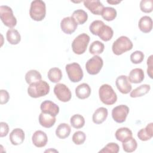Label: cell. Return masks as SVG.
<instances>
[{"label":"cell","mask_w":153,"mask_h":153,"mask_svg":"<svg viewBox=\"0 0 153 153\" xmlns=\"http://www.w3.org/2000/svg\"><path fill=\"white\" fill-rule=\"evenodd\" d=\"M120 150L119 145L114 142H111L108 143L105 147L102 148L99 152L104 153H118Z\"/></svg>","instance_id":"obj_35"},{"label":"cell","mask_w":153,"mask_h":153,"mask_svg":"<svg viewBox=\"0 0 153 153\" xmlns=\"http://www.w3.org/2000/svg\"><path fill=\"white\" fill-rule=\"evenodd\" d=\"M56 121V117L41 112L39 115V123L45 128H50L54 126Z\"/></svg>","instance_id":"obj_22"},{"label":"cell","mask_w":153,"mask_h":153,"mask_svg":"<svg viewBox=\"0 0 153 153\" xmlns=\"http://www.w3.org/2000/svg\"><path fill=\"white\" fill-rule=\"evenodd\" d=\"M78 25H83L88 19L87 13L83 10L78 9L75 10L71 16Z\"/></svg>","instance_id":"obj_27"},{"label":"cell","mask_w":153,"mask_h":153,"mask_svg":"<svg viewBox=\"0 0 153 153\" xmlns=\"http://www.w3.org/2000/svg\"><path fill=\"white\" fill-rule=\"evenodd\" d=\"M145 55L143 52L141 51H135L132 53L130 55V61L134 64H139L144 59Z\"/></svg>","instance_id":"obj_38"},{"label":"cell","mask_w":153,"mask_h":153,"mask_svg":"<svg viewBox=\"0 0 153 153\" xmlns=\"http://www.w3.org/2000/svg\"><path fill=\"white\" fill-rule=\"evenodd\" d=\"M115 84L118 90L123 94H128L131 90L132 86L126 75L118 76L115 81Z\"/></svg>","instance_id":"obj_12"},{"label":"cell","mask_w":153,"mask_h":153,"mask_svg":"<svg viewBox=\"0 0 153 153\" xmlns=\"http://www.w3.org/2000/svg\"><path fill=\"white\" fill-rule=\"evenodd\" d=\"M152 57L153 56L151 55L147 59V74L151 78H152Z\"/></svg>","instance_id":"obj_42"},{"label":"cell","mask_w":153,"mask_h":153,"mask_svg":"<svg viewBox=\"0 0 153 153\" xmlns=\"http://www.w3.org/2000/svg\"><path fill=\"white\" fill-rule=\"evenodd\" d=\"M25 132L20 128L13 129L10 134V140L12 145H19L22 144L25 140Z\"/></svg>","instance_id":"obj_16"},{"label":"cell","mask_w":153,"mask_h":153,"mask_svg":"<svg viewBox=\"0 0 153 153\" xmlns=\"http://www.w3.org/2000/svg\"><path fill=\"white\" fill-rule=\"evenodd\" d=\"M0 126H1L0 136L1 137L6 136L9 131V127L8 124L5 122H1Z\"/></svg>","instance_id":"obj_41"},{"label":"cell","mask_w":153,"mask_h":153,"mask_svg":"<svg viewBox=\"0 0 153 153\" xmlns=\"http://www.w3.org/2000/svg\"><path fill=\"white\" fill-rule=\"evenodd\" d=\"M47 75L49 80L54 83H57L62 78V71L58 68H52L50 69Z\"/></svg>","instance_id":"obj_29"},{"label":"cell","mask_w":153,"mask_h":153,"mask_svg":"<svg viewBox=\"0 0 153 153\" xmlns=\"http://www.w3.org/2000/svg\"><path fill=\"white\" fill-rule=\"evenodd\" d=\"M71 131V127L66 123L60 124L56 130V135L61 139H64L68 137Z\"/></svg>","instance_id":"obj_24"},{"label":"cell","mask_w":153,"mask_h":153,"mask_svg":"<svg viewBox=\"0 0 153 153\" xmlns=\"http://www.w3.org/2000/svg\"><path fill=\"white\" fill-rule=\"evenodd\" d=\"M107 2L108 4H110L111 5H117L118 4H120L121 2V1H114V0H111V1H107Z\"/></svg>","instance_id":"obj_43"},{"label":"cell","mask_w":153,"mask_h":153,"mask_svg":"<svg viewBox=\"0 0 153 153\" xmlns=\"http://www.w3.org/2000/svg\"><path fill=\"white\" fill-rule=\"evenodd\" d=\"M145 75L143 71L140 68H134L132 69L128 75V79L130 83H140L144 79Z\"/></svg>","instance_id":"obj_18"},{"label":"cell","mask_w":153,"mask_h":153,"mask_svg":"<svg viewBox=\"0 0 153 153\" xmlns=\"http://www.w3.org/2000/svg\"><path fill=\"white\" fill-rule=\"evenodd\" d=\"M104 49L105 45L102 42L99 41H95L91 44L89 48V52L91 54L97 55L102 53Z\"/></svg>","instance_id":"obj_34"},{"label":"cell","mask_w":153,"mask_h":153,"mask_svg":"<svg viewBox=\"0 0 153 153\" xmlns=\"http://www.w3.org/2000/svg\"><path fill=\"white\" fill-rule=\"evenodd\" d=\"M41 74L36 70H30L25 75V80L28 84L39 81L41 80Z\"/></svg>","instance_id":"obj_32"},{"label":"cell","mask_w":153,"mask_h":153,"mask_svg":"<svg viewBox=\"0 0 153 153\" xmlns=\"http://www.w3.org/2000/svg\"><path fill=\"white\" fill-rule=\"evenodd\" d=\"M140 10L145 13H149L153 10L152 0H142L140 2Z\"/></svg>","instance_id":"obj_37"},{"label":"cell","mask_w":153,"mask_h":153,"mask_svg":"<svg viewBox=\"0 0 153 153\" xmlns=\"http://www.w3.org/2000/svg\"><path fill=\"white\" fill-rule=\"evenodd\" d=\"M104 25V23L99 20L93 21L89 26V30L90 32L94 35H97V33L100 29V27Z\"/></svg>","instance_id":"obj_39"},{"label":"cell","mask_w":153,"mask_h":153,"mask_svg":"<svg viewBox=\"0 0 153 153\" xmlns=\"http://www.w3.org/2000/svg\"><path fill=\"white\" fill-rule=\"evenodd\" d=\"M54 93L56 97L61 102H69L72 97L69 88L64 84L58 83L54 87Z\"/></svg>","instance_id":"obj_9"},{"label":"cell","mask_w":153,"mask_h":153,"mask_svg":"<svg viewBox=\"0 0 153 153\" xmlns=\"http://www.w3.org/2000/svg\"><path fill=\"white\" fill-rule=\"evenodd\" d=\"M133 46L132 42L128 37L121 36L113 42L112 50L115 55L119 56L131 50L133 48Z\"/></svg>","instance_id":"obj_4"},{"label":"cell","mask_w":153,"mask_h":153,"mask_svg":"<svg viewBox=\"0 0 153 153\" xmlns=\"http://www.w3.org/2000/svg\"><path fill=\"white\" fill-rule=\"evenodd\" d=\"M129 113V108L125 105H120L114 108L112 110L113 120L118 123H124Z\"/></svg>","instance_id":"obj_10"},{"label":"cell","mask_w":153,"mask_h":153,"mask_svg":"<svg viewBox=\"0 0 153 153\" xmlns=\"http://www.w3.org/2000/svg\"><path fill=\"white\" fill-rule=\"evenodd\" d=\"M65 69L68 78L72 82H78L83 78V71L81 66L77 63H72L66 65Z\"/></svg>","instance_id":"obj_7"},{"label":"cell","mask_w":153,"mask_h":153,"mask_svg":"<svg viewBox=\"0 0 153 153\" xmlns=\"http://www.w3.org/2000/svg\"><path fill=\"white\" fill-rule=\"evenodd\" d=\"M103 65V61L102 59L97 55H94L86 62L85 69L89 74L96 75L99 73Z\"/></svg>","instance_id":"obj_8"},{"label":"cell","mask_w":153,"mask_h":153,"mask_svg":"<svg viewBox=\"0 0 153 153\" xmlns=\"http://www.w3.org/2000/svg\"><path fill=\"white\" fill-rule=\"evenodd\" d=\"M49 84L44 80L32 83L27 88V93L33 98H38L44 96L49 93Z\"/></svg>","instance_id":"obj_1"},{"label":"cell","mask_w":153,"mask_h":153,"mask_svg":"<svg viewBox=\"0 0 153 153\" xmlns=\"http://www.w3.org/2000/svg\"><path fill=\"white\" fill-rule=\"evenodd\" d=\"M78 27V24L72 17L63 18L60 22V27L62 30L66 34H72Z\"/></svg>","instance_id":"obj_11"},{"label":"cell","mask_w":153,"mask_h":153,"mask_svg":"<svg viewBox=\"0 0 153 153\" xmlns=\"http://www.w3.org/2000/svg\"><path fill=\"white\" fill-rule=\"evenodd\" d=\"M0 17L4 25L11 29L16 26L17 24V20L11 8L7 5L0 7Z\"/></svg>","instance_id":"obj_6"},{"label":"cell","mask_w":153,"mask_h":153,"mask_svg":"<svg viewBox=\"0 0 153 153\" xmlns=\"http://www.w3.org/2000/svg\"><path fill=\"white\" fill-rule=\"evenodd\" d=\"M90 41V36L82 33L77 36L72 41V49L75 54L80 55L85 53Z\"/></svg>","instance_id":"obj_5"},{"label":"cell","mask_w":153,"mask_h":153,"mask_svg":"<svg viewBox=\"0 0 153 153\" xmlns=\"http://www.w3.org/2000/svg\"><path fill=\"white\" fill-rule=\"evenodd\" d=\"M133 135L132 131L127 127H121L118 128L115 133L117 140L120 142H124L127 139L131 137Z\"/></svg>","instance_id":"obj_26"},{"label":"cell","mask_w":153,"mask_h":153,"mask_svg":"<svg viewBox=\"0 0 153 153\" xmlns=\"http://www.w3.org/2000/svg\"><path fill=\"white\" fill-rule=\"evenodd\" d=\"M108 114V112L106 108L104 107L97 108L93 114L92 120L93 123L96 124H102L106 120Z\"/></svg>","instance_id":"obj_17"},{"label":"cell","mask_w":153,"mask_h":153,"mask_svg":"<svg viewBox=\"0 0 153 153\" xmlns=\"http://www.w3.org/2000/svg\"><path fill=\"white\" fill-rule=\"evenodd\" d=\"M99 96L101 102L106 105L114 104L117 100V96L112 87L107 84L102 85L99 89Z\"/></svg>","instance_id":"obj_3"},{"label":"cell","mask_w":153,"mask_h":153,"mask_svg":"<svg viewBox=\"0 0 153 153\" xmlns=\"http://www.w3.org/2000/svg\"><path fill=\"white\" fill-rule=\"evenodd\" d=\"M91 94V88L87 83H82L75 88V94L78 99H85L88 98Z\"/></svg>","instance_id":"obj_19"},{"label":"cell","mask_w":153,"mask_h":153,"mask_svg":"<svg viewBox=\"0 0 153 153\" xmlns=\"http://www.w3.org/2000/svg\"><path fill=\"white\" fill-rule=\"evenodd\" d=\"M33 144L38 148L45 146L48 142L47 134L41 130H37L34 132L32 136Z\"/></svg>","instance_id":"obj_15"},{"label":"cell","mask_w":153,"mask_h":153,"mask_svg":"<svg viewBox=\"0 0 153 153\" xmlns=\"http://www.w3.org/2000/svg\"><path fill=\"white\" fill-rule=\"evenodd\" d=\"M10 99V95L8 92L5 90H0V103L4 105L7 103Z\"/></svg>","instance_id":"obj_40"},{"label":"cell","mask_w":153,"mask_h":153,"mask_svg":"<svg viewBox=\"0 0 153 153\" xmlns=\"http://www.w3.org/2000/svg\"><path fill=\"white\" fill-rule=\"evenodd\" d=\"M114 31L112 29L106 25H103L100 29L97 36L103 41H108L111 40L113 36Z\"/></svg>","instance_id":"obj_23"},{"label":"cell","mask_w":153,"mask_h":153,"mask_svg":"<svg viewBox=\"0 0 153 153\" xmlns=\"http://www.w3.org/2000/svg\"><path fill=\"white\" fill-rule=\"evenodd\" d=\"M71 126L76 129L81 128L84 127L85 124V120L83 116L80 114H75L71 117L70 119Z\"/></svg>","instance_id":"obj_33"},{"label":"cell","mask_w":153,"mask_h":153,"mask_svg":"<svg viewBox=\"0 0 153 153\" xmlns=\"http://www.w3.org/2000/svg\"><path fill=\"white\" fill-rule=\"evenodd\" d=\"M138 27L140 31L143 33H149L152 29V19L148 16L142 17L138 23Z\"/></svg>","instance_id":"obj_21"},{"label":"cell","mask_w":153,"mask_h":153,"mask_svg":"<svg viewBox=\"0 0 153 153\" xmlns=\"http://www.w3.org/2000/svg\"><path fill=\"white\" fill-rule=\"evenodd\" d=\"M123 150L126 152H134L137 146V143L134 138L132 136L122 142Z\"/></svg>","instance_id":"obj_30"},{"label":"cell","mask_w":153,"mask_h":153,"mask_svg":"<svg viewBox=\"0 0 153 153\" xmlns=\"http://www.w3.org/2000/svg\"><path fill=\"white\" fill-rule=\"evenodd\" d=\"M6 38L8 42L12 45H17L21 41V36L17 30L11 28L7 30Z\"/></svg>","instance_id":"obj_25"},{"label":"cell","mask_w":153,"mask_h":153,"mask_svg":"<svg viewBox=\"0 0 153 153\" xmlns=\"http://www.w3.org/2000/svg\"><path fill=\"white\" fill-rule=\"evenodd\" d=\"M117 15V13L116 10L110 7H104L101 13L102 18L108 22L114 20L116 18Z\"/></svg>","instance_id":"obj_31"},{"label":"cell","mask_w":153,"mask_h":153,"mask_svg":"<svg viewBox=\"0 0 153 153\" xmlns=\"http://www.w3.org/2000/svg\"><path fill=\"white\" fill-rule=\"evenodd\" d=\"M85 7H86L91 13L94 15H101L104 8L103 4L97 0H90L83 1Z\"/></svg>","instance_id":"obj_14"},{"label":"cell","mask_w":153,"mask_h":153,"mask_svg":"<svg viewBox=\"0 0 153 153\" xmlns=\"http://www.w3.org/2000/svg\"><path fill=\"white\" fill-rule=\"evenodd\" d=\"M153 123H150L145 127L140 129L137 134L138 138L142 141H147L150 140L153 136Z\"/></svg>","instance_id":"obj_20"},{"label":"cell","mask_w":153,"mask_h":153,"mask_svg":"<svg viewBox=\"0 0 153 153\" xmlns=\"http://www.w3.org/2000/svg\"><path fill=\"white\" fill-rule=\"evenodd\" d=\"M29 15L30 18L37 22L42 20L46 15V5L41 0H35L30 4Z\"/></svg>","instance_id":"obj_2"},{"label":"cell","mask_w":153,"mask_h":153,"mask_svg":"<svg viewBox=\"0 0 153 153\" xmlns=\"http://www.w3.org/2000/svg\"><path fill=\"white\" fill-rule=\"evenodd\" d=\"M151 87L149 85L142 84L131 91L130 94V96L133 98L142 97L147 94L149 91Z\"/></svg>","instance_id":"obj_28"},{"label":"cell","mask_w":153,"mask_h":153,"mask_svg":"<svg viewBox=\"0 0 153 153\" xmlns=\"http://www.w3.org/2000/svg\"><path fill=\"white\" fill-rule=\"evenodd\" d=\"M86 139V135L82 131H77L74 133L72 136L73 142L78 145H82L84 143Z\"/></svg>","instance_id":"obj_36"},{"label":"cell","mask_w":153,"mask_h":153,"mask_svg":"<svg viewBox=\"0 0 153 153\" xmlns=\"http://www.w3.org/2000/svg\"><path fill=\"white\" fill-rule=\"evenodd\" d=\"M41 112L56 117L59 112V107L51 100L42 102L40 106Z\"/></svg>","instance_id":"obj_13"}]
</instances>
